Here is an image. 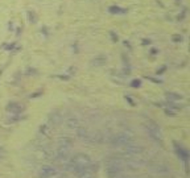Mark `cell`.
Instances as JSON below:
<instances>
[{"label": "cell", "mask_w": 190, "mask_h": 178, "mask_svg": "<svg viewBox=\"0 0 190 178\" xmlns=\"http://www.w3.org/2000/svg\"><path fill=\"white\" fill-rule=\"evenodd\" d=\"M173 145H174V150H176L177 156L180 157V160L184 161L185 165H186V168H187V161H189V150H187L185 147H182L181 144H178L177 141H174Z\"/></svg>", "instance_id": "obj_4"}, {"label": "cell", "mask_w": 190, "mask_h": 178, "mask_svg": "<svg viewBox=\"0 0 190 178\" xmlns=\"http://www.w3.org/2000/svg\"><path fill=\"white\" fill-rule=\"evenodd\" d=\"M145 129H147L148 135L153 139V140H161L162 139V133H161V129L158 127L157 123H155L153 120H148L145 123Z\"/></svg>", "instance_id": "obj_3"}, {"label": "cell", "mask_w": 190, "mask_h": 178, "mask_svg": "<svg viewBox=\"0 0 190 178\" xmlns=\"http://www.w3.org/2000/svg\"><path fill=\"white\" fill-rule=\"evenodd\" d=\"M131 86L132 87H140L141 86V80L140 79H135L131 82Z\"/></svg>", "instance_id": "obj_10"}, {"label": "cell", "mask_w": 190, "mask_h": 178, "mask_svg": "<svg viewBox=\"0 0 190 178\" xmlns=\"http://www.w3.org/2000/svg\"><path fill=\"white\" fill-rule=\"evenodd\" d=\"M90 162H91V160H90V157L87 154L78 153V154H75L74 157L71 158V161H70V170L74 172V173H77L78 170H81L82 168H85L86 165H89Z\"/></svg>", "instance_id": "obj_2"}, {"label": "cell", "mask_w": 190, "mask_h": 178, "mask_svg": "<svg viewBox=\"0 0 190 178\" xmlns=\"http://www.w3.org/2000/svg\"><path fill=\"white\" fill-rule=\"evenodd\" d=\"M166 98H168V100H181L182 96L180 94H176V92H168Z\"/></svg>", "instance_id": "obj_7"}, {"label": "cell", "mask_w": 190, "mask_h": 178, "mask_svg": "<svg viewBox=\"0 0 190 178\" xmlns=\"http://www.w3.org/2000/svg\"><path fill=\"white\" fill-rule=\"evenodd\" d=\"M106 61H107V58H104V57H98V58H95V60H92L91 63H92V65H96V66H101V65L106 63Z\"/></svg>", "instance_id": "obj_8"}, {"label": "cell", "mask_w": 190, "mask_h": 178, "mask_svg": "<svg viewBox=\"0 0 190 178\" xmlns=\"http://www.w3.org/2000/svg\"><path fill=\"white\" fill-rule=\"evenodd\" d=\"M110 12H112V13H126V9H121L119 7H110Z\"/></svg>", "instance_id": "obj_9"}, {"label": "cell", "mask_w": 190, "mask_h": 178, "mask_svg": "<svg viewBox=\"0 0 190 178\" xmlns=\"http://www.w3.org/2000/svg\"><path fill=\"white\" fill-rule=\"evenodd\" d=\"M126 166H127V162L121 158H108L106 161V170L108 173V175L111 178L116 177L119 173H121L123 170H126Z\"/></svg>", "instance_id": "obj_1"}, {"label": "cell", "mask_w": 190, "mask_h": 178, "mask_svg": "<svg viewBox=\"0 0 190 178\" xmlns=\"http://www.w3.org/2000/svg\"><path fill=\"white\" fill-rule=\"evenodd\" d=\"M55 174H57V170L53 166H49V165H42L40 169L41 178H50V177H54Z\"/></svg>", "instance_id": "obj_5"}, {"label": "cell", "mask_w": 190, "mask_h": 178, "mask_svg": "<svg viewBox=\"0 0 190 178\" xmlns=\"http://www.w3.org/2000/svg\"><path fill=\"white\" fill-rule=\"evenodd\" d=\"M7 111L11 112V114H15V115H19L24 111V106L17 102H11V103L7 106Z\"/></svg>", "instance_id": "obj_6"}]
</instances>
